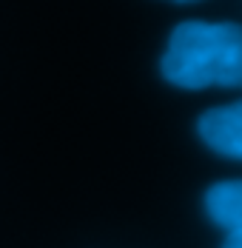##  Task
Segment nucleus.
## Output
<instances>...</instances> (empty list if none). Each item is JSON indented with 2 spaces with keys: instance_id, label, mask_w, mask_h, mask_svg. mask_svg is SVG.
<instances>
[{
  "instance_id": "nucleus-2",
  "label": "nucleus",
  "mask_w": 242,
  "mask_h": 248,
  "mask_svg": "<svg viewBox=\"0 0 242 248\" xmlns=\"http://www.w3.org/2000/svg\"><path fill=\"white\" fill-rule=\"evenodd\" d=\"M197 134L219 157L242 160V103L208 108L197 120Z\"/></svg>"
},
{
  "instance_id": "nucleus-3",
  "label": "nucleus",
  "mask_w": 242,
  "mask_h": 248,
  "mask_svg": "<svg viewBox=\"0 0 242 248\" xmlns=\"http://www.w3.org/2000/svg\"><path fill=\"white\" fill-rule=\"evenodd\" d=\"M205 214L211 223L228 231H242V183L240 180H219L205 191Z\"/></svg>"
},
{
  "instance_id": "nucleus-4",
  "label": "nucleus",
  "mask_w": 242,
  "mask_h": 248,
  "mask_svg": "<svg viewBox=\"0 0 242 248\" xmlns=\"http://www.w3.org/2000/svg\"><path fill=\"white\" fill-rule=\"evenodd\" d=\"M222 248H242V231H228Z\"/></svg>"
},
{
  "instance_id": "nucleus-1",
  "label": "nucleus",
  "mask_w": 242,
  "mask_h": 248,
  "mask_svg": "<svg viewBox=\"0 0 242 248\" xmlns=\"http://www.w3.org/2000/svg\"><path fill=\"white\" fill-rule=\"evenodd\" d=\"M160 72L177 89H237L242 83V29L222 20H185L168 37Z\"/></svg>"
},
{
  "instance_id": "nucleus-5",
  "label": "nucleus",
  "mask_w": 242,
  "mask_h": 248,
  "mask_svg": "<svg viewBox=\"0 0 242 248\" xmlns=\"http://www.w3.org/2000/svg\"><path fill=\"white\" fill-rule=\"evenodd\" d=\"M174 3H194V0H174Z\"/></svg>"
}]
</instances>
